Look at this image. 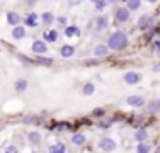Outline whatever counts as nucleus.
Listing matches in <instances>:
<instances>
[{"mask_svg": "<svg viewBox=\"0 0 160 153\" xmlns=\"http://www.w3.org/2000/svg\"><path fill=\"white\" fill-rule=\"evenodd\" d=\"M58 21H60V24H65V22H67V19H65V17H60Z\"/></svg>", "mask_w": 160, "mask_h": 153, "instance_id": "2f4dec72", "label": "nucleus"}, {"mask_svg": "<svg viewBox=\"0 0 160 153\" xmlns=\"http://www.w3.org/2000/svg\"><path fill=\"white\" fill-rule=\"evenodd\" d=\"M49 153H67V148H65L63 143H56L49 146Z\"/></svg>", "mask_w": 160, "mask_h": 153, "instance_id": "a211bd4d", "label": "nucleus"}, {"mask_svg": "<svg viewBox=\"0 0 160 153\" xmlns=\"http://www.w3.org/2000/svg\"><path fill=\"white\" fill-rule=\"evenodd\" d=\"M26 34H28V31H26V26H14L12 27V37L16 41H21V39H24L26 37Z\"/></svg>", "mask_w": 160, "mask_h": 153, "instance_id": "6e6552de", "label": "nucleus"}, {"mask_svg": "<svg viewBox=\"0 0 160 153\" xmlns=\"http://www.w3.org/2000/svg\"><path fill=\"white\" fill-rule=\"evenodd\" d=\"M65 36L67 37L80 36V27L78 26H67V27H65Z\"/></svg>", "mask_w": 160, "mask_h": 153, "instance_id": "2eb2a0df", "label": "nucleus"}, {"mask_svg": "<svg viewBox=\"0 0 160 153\" xmlns=\"http://www.w3.org/2000/svg\"><path fill=\"white\" fill-rule=\"evenodd\" d=\"M38 63H41V65H46V67H49V65L53 63L51 60H48V58H43V55H39L38 56Z\"/></svg>", "mask_w": 160, "mask_h": 153, "instance_id": "393cba45", "label": "nucleus"}, {"mask_svg": "<svg viewBox=\"0 0 160 153\" xmlns=\"http://www.w3.org/2000/svg\"><path fill=\"white\" fill-rule=\"evenodd\" d=\"M26 89H28V82H26L24 78H19L16 82V90L17 92H24Z\"/></svg>", "mask_w": 160, "mask_h": 153, "instance_id": "5701e85b", "label": "nucleus"}, {"mask_svg": "<svg viewBox=\"0 0 160 153\" xmlns=\"http://www.w3.org/2000/svg\"><path fill=\"white\" fill-rule=\"evenodd\" d=\"M94 5H96V9H97V10H102L104 7H108V2H106V0H99V2H97V3H94Z\"/></svg>", "mask_w": 160, "mask_h": 153, "instance_id": "bb28decb", "label": "nucleus"}, {"mask_svg": "<svg viewBox=\"0 0 160 153\" xmlns=\"http://www.w3.org/2000/svg\"><path fill=\"white\" fill-rule=\"evenodd\" d=\"M118 2H128V0H118Z\"/></svg>", "mask_w": 160, "mask_h": 153, "instance_id": "c9c22d12", "label": "nucleus"}, {"mask_svg": "<svg viewBox=\"0 0 160 153\" xmlns=\"http://www.w3.org/2000/svg\"><path fill=\"white\" fill-rule=\"evenodd\" d=\"M147 2H150V3H155V2H157V0H147Z\"/></svg>", "mask_w": 160, "mask_h": 153, "instance_id": "72a5a7b5", "label": "nucleus"}, {"mask_svg": "<svg viewBox=\"0 0 160 153\" xmlns=\"http://www.w3.org/2000/svg\"><path fill=\"white\" fill-rule=\"evenodd\" d=\"M128 46V34L124 31H114L108 37V48L114 51H121Z\"/></svg>", "mask_w": 160, "mask_h": 153, "instance_id": "f257e3e1", "label": "nucleus"}, {"mask_svg": "<svg viewBox=\"0 0 160 153\" xmlns=\"http://www.w3.org/2000/svg\"><path fill=\"white\" fill-rule=\"evenodd\" d=\"M106 2H108V5H109V3H112V2H116V0H106Z\"/></svg>", "mask_w": 160, "mask_h": 153, "instance_id": "473e14b6", "label": "nucleus"}, {"mask_svg": "<svg viewBox=\"0 0 160 153\" xmlns=\"http://www.w3.org/2000/svg\"><path fill=\"white\" fill-rule=\"evenodd\" d=\"M89 2H92V3H97V2H99V0H89Z\"/></svg>", "mask_w": 160, "mask_h": 153, "instance_id": "f704fd0d", "label": "nucleus"}, {"mask_svg": "<svg viewBox=\"0 0 160 153\" xmlns=\"http://www.w3.org/2000/svg\"><path fill=\"white\" fill-rule=\"evenodd\" d=\"M108 55H109V48L106 44H97L94 48V56H97V58H104Z\"/></svg>", "mask_w": 160, "mask_h": 153, "instance_id": "f8f14e48", "label": "nucleus"}, {"mask_svg": "<svg viewBox=\"0 0 160 153\" xmlns=\"http://www.w3.org/2000/svg\"><path fill=\"white\" fill-rule=\"evenodd\" d=\"M152 26H153V17L152 15H148V14H143V15H140V19H138V27L145 31V29H150Z\"/></svg>", "mask_w": 160, "mask_h": 153, "instance_id": "39448f33", "label": "nucleus"}, {"mask_svg": "<svg viewBox=\"0 0 160 153\" xmlns=\"http://www.w3.org/2000/svg\"><path fill=\"white\" fill-rule=\"evenodd\" d=\"M128 9L129 12H133V10H138L140 7H142V0H128Z\"/></svg>", "mask_w": 160, "mask_h": 153, "instance_id": "aec40b11", "label": "nucleus"}, {"mask_svg": "<svg viewBox=\"0 0 160 153\" xmlns=\"http://www.w3.org/2000/svg\"><path fill=\"white\" fill-rule=\"evenodd\" d=\"M31 49H32V53L34 55H46L48 53V46H46V41L44 39H36L32 43V46H31Z\"/></svg>", "mask_w": 160, "mask_h": 153, "instance_id": "f03ea898", "label": "nucleus"}, {"mask_svg": "<svg viewBox=\"0 0 160 153\" xmlns=\"http://www.w3.org/2000/svg\"><path fill=\"white\" fill-rule=\"evenodd\" d=\"M39 135H38V133H31V135H29V141H31V143H39Z\"/></svg>", "mask_w": 160, "mask_h": 153, "instance_id": "a878e982", "label": "nucleus"}, {"mask_svg": "<svg viewBox=\"0 0 160 153\" xmlns=\"http://www.w3.org/2000/svg\"><path fill=\"white\" fill-rule=\"evenodd\" d=\"M129 15H131V14H129L128 7H119V9H116V21L121 22V24L129 21Z\"/></svg>", "mask_w": 160, "mask_h": 153, "instance_id": "0eeeda50", "label": "nucleus"}, {"mask_svg": "<svg viewBox=\"0 0 160 153\" xmlns=\"http://www.w3.org/2000/svg\"><path fill=\"white\" fill-rule=\"evenodd\" d=\"M3 153H17V148H16V146H9Z\"/></svg>", "mask_w": 160, "mask_h": 153, "instance_id": "cd10ccee", "label": "nucleus"}, {"mask_svg": "<svg viewBox=\"0 0 160 153\" xmlns=\"http://www.w3.org/2000/svg\"><path fill=\"white\" fill-rule=\"evenodd\" d=\"M155 51H157V56H160V41L155 43Z\"/></svg>", "mask_w": 160, "mask_h": 153, "instance_id": "c756f323", "label": "nucleus"}, {"mask_svg": "<svg viewBox=\"0 0 160 153\" xmlns=\"http://www.w3.org/2000/svg\"><path fill=\"white\" fill-rule=\"evenodd\" d=\"M26 3H28V5H36V3H38V0H26Z\"/></svg>", "mask_w": 160, "mask_h": 153, "instance_id": "7c9ffc66", "label": "nucleus"}, {"mask_svg": "<svg viewBox=\"0 0 160 153\" xmlns=\"http://www.w3.org/2000/svg\"><path fill=\"white\" fill-rule=\"evenodd\" d=\"M99 148L106 153H111V151L116 150V141H114L112 138H102V140L99 141Z\"/></svg>", "mask_w": 160, "mask_h": 153, "instance_id": "7ed1b4c3", "label": "nucleus"}, {"mask_svg": "<svg viewBox=\"0 0 160 153\" xmlns=\"http://www.w3.org/2000/svg\"><path fill=\"white\" fill-rule=\"evenodd\" d=\"M5 17H7V22H9L12 27H14V26H19V24H21V15H19L17 12H7Z\"/></svg>", "mask_w": 160, "mask_h": 153, "instance_id": "ddd939ff", "label": "nucleus"}, {"mask_svg": "<svg viewBox=\"0 0 160 153\" xmlns=\"http://www.w3.org/2000/svg\"><path fill=\"white\" fill-rule=\"evenodd\" d=\"M82 0H68V5L70 7H73V5H77V3H80Z\"/></svg>", "mask_w": 160, "mask_h": 153, "instance_id": "c85d7f7f", "label": "nucleus"}, {"mask_svg": "<svg viewBox=\"0 0 160 153\" xmlns=\"http://www.w3.org/2000/svg\"><path fill=\"white\" fill-rule=\"evenodd\" d=\"M109 26V17L108 15H97L96 17V22H94V29L97 31V32H101V31H106Z\"/></svg>", "mask_w": 160, "mask_h": 153, "instance_id": "20e7f679", "label": "nucleus"}, {"mask_svg": "<svg viewBox=\"0 0 160 153\" xmlns=\"http://www.w3.org/2000/svg\"><path fill=\"white\" fill-rule=\"evenodd\" d=\"M147 138H148V131H147V129H138V131H135V140L138 141V143H143Z\"/></svg>", "mask_w": 160, "mask_h": 153, "instance_id": "f3484780", "label": "nucleus"}, {"mask_svg": "<svg viewBox=\"0 0 160 153\" xmlns=\"http://www.w3.org/2000/svg\"><path fill=\"white\" fill-rule=\"evenodd\" d=\"M38 24H39V15L36 12H29L26 15L24 19V26L26 27H38Z\"/></svg>", "mask_w": 160, "mask_h": 153, "instance_id": "423d86ee", "label": "nucleus"}, {"mask_svg": "<svg viewBox=\"0 0 160 153\" xmlns=\"http://www.w3.org/2000/svg\"><path fill=\"white\" fill-rule=\"evenodd\" d=\"M128 104L129 106H135V107H142L145 104V99L142 97V95H131V97H128Z\"/></svg>", "mask_w": 160, "mask_h": 153, "instance_id": "4468645a", "label": "nucleus"}, {"mask_svg": "<svg viewBox=\"0 0 160 153\" xmlns=\"http://www.w3.org/2000/svg\"><path fill=\"white\" fill-rule=\"evenodd\" d=\"M85 140H87V138L83 136V135H80V133H77V135L72 136V143L77 145V146H82V145L85 143Z\"/></svg>", "mask_w": 160, "mask_h": 153, "instance_id": "6ab92c4d", "label": "nucleus"}, {"mask_svg": "<svg viewBox=\"0 0 160 153\" xmlns=\"http://www.w3.org/2000/svg\"><path fill=\"white\" fill-rule=\"evenodd\" d=\"M43 39L48 41V43H56V41H58V31L56 29H46Z\"/></svg>", "mask_w": 160, "mask_h": 153, "instance_id": "1a4fd4ad", "label": "nucleus"}, {"mask_svg": "<svg viewBox=\"0 0 160 153\" xmlns=\"http://www.w3.org/2000/svg\"><path fill=\"white\" fill-rule=\"evenodd\" d=\"M124 82L128 83V85H135V83L140 82V75L136 73V72H128V73H124Z\"/></svg>", "mask_w": 160, "mask_h": 153, "instance_id": "9d476101", "label": "nucleus"}, {"mask_svg": "<svg viewBox=\"0 0 160 153\" xmlns=\"http://www.w3.org/2000/svg\"><path fill=\"white\" fill-rule=\"evenodd\" d=\"M53 21H55V15H53L51 12H44L41 14V22H43L44 26H51Z\"/></svg>", "mask_w": 160, "mask_h": 153, "instance_id": "dca6fc26", "label": "nucleus"}, {"mask_svg": "<svg viewBox=\"0 0 160 153\" xmlns=\"http://www.w3.org/2000/svg\"><path fill=\"white\" fill-rule=\"evenodd\" d=\"M94 92H96V87H94V83H85L82 89V94L83 95H92Z\"/></svg>", "mask_w": 160, "mask_h": 153, "instance_id": "4be33fe9", "label": "nucleus"}, {"mask_svg": "<svg viewBox=\"0 0 160 153\" xmlns=\"http://www.w3.org/2000/svg\"><path fill=\"white\" fill-rule=\"evenodd\" d=\"M148 109L152 111V112H160V99H155V101H152L150 104H148Z\"/></svg>", "mask_w": 160, "mask_h": 153, "instance_id": "412c9836", "label": "nucleus"}, {"mask_svg": "<svg viewBox=\"0 0 160 153\" xmlns=\"http://www.w3.org/2000/svg\"><path fill=\"white\" fill-rule=\"evenodd\" d=\"M136 153H150V146H148L147 143H140L138 145V148H136Z\"/></svg>", "mask_w": 160, "mask_h": 153, "instance_id": "b1692460", "label": "nucleus"}, {"mask_svg": "<svg viewBox=\"0 0 160 153\" xmlns=\"http://www.w3.org/2000/svg\"><path fill=\"white\" fill-rule=\"evenodd\" d=\"M60 55H62L63 58H72V56L75 55V48L72 44H63L62 48H60Z\"/></svg>", "mask_w": 160, "mask_h": 153, "instance_id": "9b49d317", "label": "nucleus"}]
</instances>
